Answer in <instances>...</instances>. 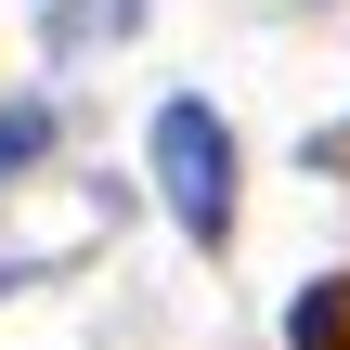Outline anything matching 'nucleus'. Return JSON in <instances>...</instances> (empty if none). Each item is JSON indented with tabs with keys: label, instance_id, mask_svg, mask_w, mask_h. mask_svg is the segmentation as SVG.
Instances as JSON below:
<instances>
[{
	"label": "nucleus",
	"instance_id": "7ed1b4c3",
	"mask_svg": "<svg viewBox=\"0 0 350 350\" xmlns=\"http://www.w3.org/2000/svg\"><path fill=\"white\" fill-rule=\"evenodd\" d=\"M39 156H52V104H0V195H13Z\"/></svg>",
	"mask_w": 350,
	"mask_h": 350
},
{
	"label": "nucleus",
	"instance_id": "f257e3e1",
	"mask_svg": "<svg viewBox=\"0 0 350 350\" xmlns=\"http://www.w3.org/2000/svg\"><path fill=\"white\" fill-rule=\"evenodd\" d=\"M156 195L195 247H234V117L221 104H195V91L156 104Z\"/></svg>",
	"mask_w": 350,
	"mask_h": 350
},
{
	"label": "nucleus",
	"instance_id": "f03ea898",
	"mask_svg": "<svg viewBox=\"0 0 350 350\" xmlns=\"http://www.w3.org/2000/svg\"><path fill=\"white\" fill-rule=\"evenodd\" d=\"M286 350H350V273H312L286 299Z\"/></svg>",
	"mask_w": 350,
	"mask_h": 350
}]
</instances>
